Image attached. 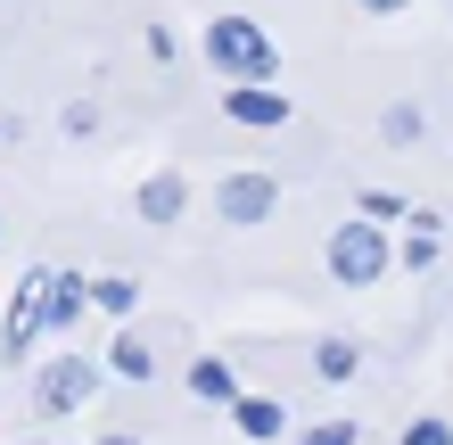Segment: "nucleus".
Here are the masks:
<instances>
[{
	"label": "nucleus",
	"mask_w": 453,
	"mask_h": 445,
	"mask_svg": "<svg viewBox=\"0 0 453 445\" xmlns=\"http://www.w3.org/2000/svg\"><path fill=\"white\" fill-rule=\"evenodd\" d=\"M108 372H116V380H157V347H149L141 330H124L116 347H108Z\"/></svg>",
	"instance_id": "9b49d317"
},
{
	"label": "nucleus",
	"mask_w": 453,
	"mask_h": 445,
	"mask_svg": "<svg viewBox=\"0 0 453 445\" xmlns=\"http://www.w3.org/2000/svg\"><path fill=\"white\" fill-rule=\"evenodd\" d=\"M206 66L231 74V83H273L280 50H273V34H264L256 17H215L206 25Z\"/></svg>",
	"instance_id": "f257e3e1"
},
{
	"label": "nucleus",
	"mask_w": 453,
	"mask_h": 445,
	"mask_svg": "<svg viewBox=\"0 0 453 445\" xmlns=\"http://www.w3.org/2000/svg\"><path fill=\"white\" fill-rule=\"evenodd\" d=\"M380 133H388V141H420V108H388Z\"/></svg>",
	"instance_id": "f3484780"
},
{
	"label": "nucleus",
	"mask_w": 453,
	"mask_h": 445,
	"mask_svg": "<svg viewBox=\"0 0 453 445\" xmlns=\"http://www.w3.org/2000/svg\"><path fill=\"white\" fill-rule=\"evenodd\" d=\"M273 206H280V181L273 173H231V181H215V215L223 223H273Z\"/></svg>",
	"instance_id": "39448f33"
},
{
	"label": "nucleus",
	"mask_w": 453,
	"mask_h": 445,
	"mask_svg": "<svg viewBox=\"0 0 453 445\" xmlns=\"http://www.w3.org/2000/svg\"><path fill=\"white\" fill-rule=\"evenodd\" d=\"M297 445H363V429H355V421H305Z\"/></svg>",
	"instance_id": "4468645a"
},
{
	"label": "nucleus",
	"mask_w": 453,
	"mask_h": 445,
	"mask_svg": "<svg viewBox=\"0 0 453 445\" xmlns=\"http://www.w3.org/2000/svg\"><path fill=\"white\" fill-rule=\"evenodd\" d=\"M181 206H190V181L181 173H149L141 181V223H181Z\"/></svg>",
	"instance_id": "6e6552de"
},
{
	"label": "nucleus",
	"mask_w": 453,
	"mask_h": 445,
	"mask_svg": "<svg viewBox=\"0 0 453 445\" xmlns=\"http://www.w3.org/2000/svg\"><path fill=\"white\" fill-rule=\"evenodd\" d=\"M91 396H99V363H83V355H50V363H42V380H34V404L50 412V421L83 412Z\"/></svg>",
	"instance_id": "7ed1b4c3"
},
{
	"label": "nucleus",
	"mask_w": 453,
	"mask_h": 445,
	"mask_svg": "<svg viewBox=\"0 0 453 445\" xmlns=\"http://www.w3.org/2000/svg\"><path fill=\"white\" fill-rule=\"evenodd\" d=\"M404 265H412V272H429V265H437V231H429V223L404 240Z\"/></svg>",
	"instance_id": "dca6fc26"
},
{
	"label": "nucleus",
	"mask_w": 453,
	"mask_h": 445,
	"mask_svg": "<svg viewBox=\"0 0 453 445\" xmlns=\"http://www.w3.org/2000/svg\"><path fill=\"white\" fill-rule=\"evenodd\" d=\"M231 421H239V437H248V445H280L288 412H280V396H239V404H231Z\"/></svg>",
	"instance_id": "0eeeda50"
},
{
	"label": "nucleus",
	"mask_w": 453,
	"mask_h": 445,
	"mask_svg": "<svg viewBox=\"0 0 453 445\" xmlns=\"http://www.w3.org/2000/svg\"><path fill=\"white\" fill-rule=\"evenodd\" d=\"M355 363H363L355 338H322V347H313V380H355Z\"/></svg>",
	"instance_id": "f8f14e48"
},
{
	"label": "nucleus",
	"mask_w": 453,
	"mask_h": 445,
	"mask_svg": "<svg viewBox=\"0 0 453 445\" xmlns=\"http://www.w3.org/2000/svg\"><path fill=\"white\" fill-rule=\"evenodd\" d=\"M190 396H198V404H239V380H231L223 355H198V363H190Z\"/></svg>",
	"instance_id": "9d476101"
},
{
	"label": "nucleus",
	"mask_w": 453,
	"mask_h": 445,
	"mask_svg": "<svg viewBox=\"0 0 453 445\" xmlns=\"http://www.w3.org/2000/svg\"><path fill=\"white\" fill-rule=\"evenodd\" d=\"M223 116H231V124H248V133H280V124H288V91L239 83V91H223Z\"/></svg>",
	"instance_id": "423d86ee"
},
{
	"label": "nucleus",
	"mask_w": 453,
	"mask_h": 445,
	"mask_svg": "<svg viewBox=\"0 0 453 445\" xmlns=\"http://www.w3.org/2000/svg\"><path fill=\"white\" fill-rule=\"evenodd\" d=\"M91 305V280L83 272H50V330H74Z\"/></svg>",
	"instance_id": "1a4fd4ad"
},
{
	"label": "nucleus",
	"mask_w": 453,
	"mask_h": 445,
	"mask_svg": "<svg viewBox=\"0 0 453 445\" xmlns=\"http://www.w3.org/2000/svg\"><path fill=\"white\" fill-rule=\"evenodd\" d=\"M91 305H99V313H116V322H124V313L141 305V280H124V272H108V280H91Z\"/></svg>",
	"instance_id": "ddd939ff"
},
{
	"label": "nucleus",
	"mask_w": 453,
	"mask_h": 445,
	"mask_svg": "<svg viewBox=\"0 0 453 445\" xmlns=\"http://www.w3.org/2000/svg\"><path fill=\"white\" fill-rule=\"evenodd\" d=\"M395 445H453V421H429V412H420V421H404Z\"/></svg>",
	"instance_id": "2eb2a0df"
},
{
	"label": "nucleus",
	"mask_w": 453,
	"mask_h": 445,
	"mask_svg": "<svg viewBox=\"0 0 453 445\" xmlns=\"http://www.w3.org/2000/svg\"><path fill=\"white\" fill-rule=\"evenodd\" d=\"M322 256H330V280H338V289H371V280L395 265L388 240H380V223H338Z\"/></svg>",
	"instance_id": "f03ea898"
},
{
	"label": "nucleus",
	"mask_w": 453,
	"mask_h": 445,
	"mask_svg": "<svg viewBox=\"0 0 453 445\" xmlns=\"http://www.w3.org/2000/svg\"><path fill=\"white\" fill-rule=\"evenodd\" d=\"M99 445H141V437H124V429H116V437H99Z\"/></svg>",
	"instance_id": "aec40b11"
},
{
	"label": "nucleus",
	"mask_w": 453,
	"mask_h": 445,
	"mask_svg": "<svg viewBox=\"0 0 453 445\" xmlns=\"http://www.w3.org/2000/svg\"><path fill=\"white\" fill-rule=\"evenodd\" d=\"M363 215H380V223H388V215H412V206L395 198V190H363Z\"/></svg>",
	"instance_id": "a211bd4d"
},
{
	"label": "nucleus",
	"mask_w": 453,
	"mask_h": 445,
	"mask_svg": "<svg viewBox=\"0 0 453 445\" xmlns=\"http://www.w3.org/2000/svg\"><path fill=\"white\" fill-rule=\"evenodd\" d=\"M42 330H50V272H25L9 313H0V355H34Z\"/></svg>",
	"instance_id": "20e7f679"
},
{
	"label": "nucleus",
	"mask_w": 453,
	"mask_h": 445,
	"mask_svg": "<svg viewBox=\"0 0 453 445\" xmlns=\"http://www.w3.org/2000/svg\"><path fill=\"white\" fill-rule=\"evenodd\" d=\"M363 9H371V17H388V9H412V0H363Z\"/></svg>",
	"instance_id": "6ab92c4d"
}]
</instances>
